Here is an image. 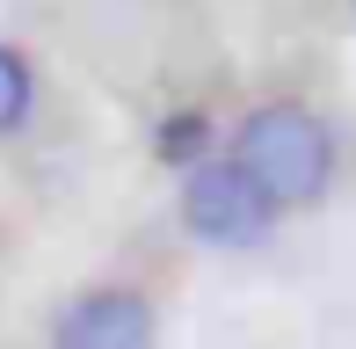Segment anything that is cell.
Listing matches in <instances>:
<instances>
[{
    "label": "cell",
    "instance_id": "1",
    "mask_svg": "<svg viewBox=\"0 0 356 349\" xmlns=\"http://www.w3.org/2000/svg\"><path fill=\"white\" fill-rule=\"evenodd\" d=\"M233 161L254 174V182L277 197V211H298V204L327 197V174H334V138L313 109L298 102H269L240 124L233 138Z\"/></svg>",
    "mask_w": 356,
    "mask_h": 349
},
{
    "label": "cell",
    "instance_id": "2",
    "mask_svg": "<svg viewBox=\"0 0 356 349\" xmlns=\"http://www.w3.org/2000/svg\"><path fill=\"white\" fill-rule=\"evenodd\" d=\"M182 226L204 247H262L277 226V197L240 161H197L182 174Z\"/></svg>",
    "mask_w": 356,
    "mask_h": 349
},
{
    "label": "cell",
    "instance_id": "3",
    "mask_svg": "<svg viewBox=\"0 0 356 349\" xmlns=\"http://www.w3.org/2000/svg\"><path fill=\"white\" fill-rule=\"evenodd\" d=\"M51 349H153V306L138 291H124V284L88 291L58 313Z\"/></svg>",
    "mask_w": 356,
    "mask_h": 349
},
{
    "label": "cell",
    "instance_id": "4",
    "mask_svg": "<svg viewBox=\"0 0 356 349\" xmlns=\"http://www.w3.org/2000/svg\"><path fill=\"white\" fill-rule=\"evenodd\" d=\"M22 117H29V66H22V51L0 44V138H8Z\"/></svg>",
    "mask_w": 356,
    "mask_h": 349
},
{
    "label": "cell",
    "instance_id": "5",
    "mask_svg": "<svg viewBox=\"0 0 356 349\" xmlns=\"http://www.w3.org/2000/svg\"><path fill=\"white\" fill-rule=\"evenodd\" d=\"M197 146H204V117H182L160 131V153H197Z\"/></svg>",
    "mask_w": 356,
    "mask_h": 349
}]
</instances>
